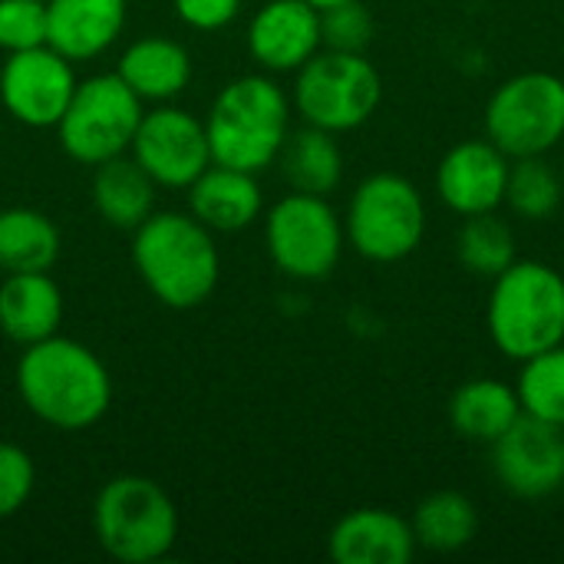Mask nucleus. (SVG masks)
Returning <instances> with one entry per match:
<instances>
[{
	"instance_id": "nucleus-1",
	"label": "nucleus",
	"mask_w": 564,
	"mask_h": 564,
	"mask_svg": "<svg viewBox=\"0 0 564 564\" xmlns=\"http://www.w3.org/2000/svg\"><path fill=\"white\" fill-rule=\"evenodd\" d=\"M17 393L40 423L79 433L109 413L112 380L86 344L53 334L23 347L17 360Z\"/></svg>"
},
{
	"instance_id": "nucleus-2",
	"label": "nucleus",
	"mask_w": 564,
	"mask_h": 564,
	"mask_svg": "<svg viewBox=\"0 0 564 564\" xmlns=\"http://www.w3.org/2000/svg\"><path fill=\"white\" fill-rule=\"evenodd\" d=\"M132 264L152 297L172 311L202 307L221 278L215 231L192 212H152L132 231Z\"/></svg>"
},
{
	"instance_id": "nucleus-3",
	"label": "nucleus",
	"mask_w": 564,
	"mask_h": 564,
	"mask_svg": "<svg viewBox=\"0 0 564 564\" xmlns=\"http://www.w3.org/2000/svg\"><path fill=\"white\" fill-rule=\"evenodd\" d=\"M205 132L212 162L258 175L278 162L291 132V96L268 73L238 76L215 96Z\"/></svg>"
},
{
	"instance_id": "nucleus-4",
	"label": "nucleus",
	"mask_w": 564,
	"mask_h": 564,
	"mask_svg": "<svg viewBox=\"0 0 564 564\" xmlns=\"http://www.w3.org/2000/svg\"><path fill=\"white\" fill-rule=\"evenodd\" d=\"M489 337L509 360H529L564 344V278L542 261H512L492 278Z\"/></svg>"
},
{
	"instance_id": "nucleus-5",
	"label": "nucleus",
	"mask_w": 564,
	"mask_h": 564,
	"mask_svg": "<svg viewBox=\"0 0 564 564\" xmlns=\"http://www.w3.org/2000/svg\"><path fill=\"white\" fill-rule=\"evenodd\" d=\"M93 535L122 564H152L178 542V509L149 476H116L93 502Z\"/></svg>"
},
{
	"instance_id": "nucleus-6",
	"label": "nucleus",
	"mask_w": 564,
	"mask_h": 564,
	"mask_svg": "<svg viewBox=\"0 0 564 564\" xmlns=\"http://www.w3.org/2000/svg\"><path fill=\"white\" fill-rule=\"evenodd\" d=\"M383 99V79L364 53L317 50L294 79L291 106L307 126L327 132L360 129Z\"/></svg>"
},
{
	"instance_id": "nucleus-7",
	"label": "nucleus",
	"mask_w": 564,
	"mask_h": 564,
	"mask_svg": "<svg viewBox=\"0 0 564 564\" xmlns=\"http://www.w3.org/2000/svg\"><path fill=\"white\" fill-rule=\"evenodd\" d=\"M344 231L354 251L367 261L393 264L410 258L426 235V205L420 188L397 172L364 178L347 205Z\"/></svg>"
},
{
	"instance_id": "nucleus-8",
	"label": "nucleus",
	"mask_w": 564,
	"mask_h": 564,
	"mask_svg": "<svg viewBox=\"0 0 564 564\" xmlns=\"http://www.w3.org/2000/svg\"><path fill=\"white\" fill-rule=\"evenodd\" d=\"M145 102L119 79V73H96L76 83V93L56 122L63 152L96 169L106 159L126 155L142 122Z\"/></svg>"
},
{
	"instance_id": "nucleus-9",
	"label": "nucleus",
	"mask_w": 564,
	"mask_h": 564,
	"mask_svg": "<svg viewBox=\"0 0 564 564\" xmlns=\"http://www.w3.org/2000/svg\"><path fill=\"white\" fill-rule=\"evenodd\" d=\"M344 221L324 195L291 192L268 208L264 245L274 268L294 281H324L344 254Z\"/></svg>"
},
{
	"instance_id": "nucleus-10",
	"label": "nucleus",
	"mask_w": 564,
	"mask_h": 564,
	"mask_svg": "<svg viewBox=\"0 0 564 564\" xmlns=\"http://www.w3.org/2000/svg\"><path fill=\"white\" fill-rule=\"evenodd\" d=\"M486 135L509 159L545 155L564 139V79L555 73H519L486 106Z\"/></svg>"
},
{
	"instance_id": "nucleus-11",
	"label": "nucleus",
	"mask_w": 564,
	"mask_h": 564,
	"mask_svg": "<svg viewBox=\"0 0 564 564\" xmlns=\"http://www.w3.org/2000/svg\"><path fill=\"white\" fill-rule=\"evenodd\" d=\"M129 155L152 175L159 188H188L212 165L205 119L172 102H159L155 109L142 112Z\"/></svg>"
},
{
	"instance_id": "nucleus-12",
	"label": "nucleus",
	"mask_w": 564,
	"mask_h": 564,
	"mask_svg": "<svg viewBox=\"0 0 564 564\" xmlns=\"http://www.w3.org/2000/svg\"><path fill=\"white\" fill-rule=\"evenodd\" d=\"M76 83L73 63L43 43L7 53L0 66V102L26 129H56L76 93Z\"/></svg>"
},
{
	"instance_id": "nucleus-13",
	"label": "nucleus",
	"mask_w": 564,
	"mask_h": 564,
	"mask_svg": "<svg viewBox=\"0 0 564 564\" xmlns=\"http://www.w3.org/2000/svg\"><path fill=\"white\" fill-rule=\"evenodd\" d=\"M492 473L516 499H549L564 486V430L522 413L492 443Z\"/></svg>"
},
{
	"instance_id": "nucleus-14",
	"label": "nucleus",
	"mask_w": 564,
	"mask_h": 564,
	"mask_svg": "<svg viewBox=\"0 0 564 564\" xmlns=\"http://www.w3.org/2000/svg\"><path fill=\"white\" fill-rule=\"evenodd\" d=\"M509 155L489 139H469L453 145L436 169V192L456 215H486L506 202Z\"/></svg>"
},
{
	"instance_id": "nucleus-15",
	"label": "nucleus",
	"mask_w": 564,
	"mask_h": 564,
	"mask_svg": "<svg viewBox=\"0 0 564 564\" xmlns=\"http://www.w3.org/2000/svg\"><path fill=\"white\" fill-rule=\"evenodd\" d=\"M321 46V10L307 0H268L248 23V53L264 73H297Z\"/></svg>"
},
{
	"instance_id": "nucleus-16",
	"label": "nucleus",
	"mask_w": 564,
	"mask_h": 564,
	"mask_svg": "<svg viewBox=\"0 0 564 564\" xmlns=\"http://www.w3.org/2000/svg\"><path fill=\"white\" fill-rule=\"evenodd\" d=\"M129 0H46V46L69 63L102 56L122 33Z\"/></svg>"
},
{
	"instance_id": "nucleus-17",
	"label": "nucleus",
	"mask_w": 564,
	"mask_h": 564,
	"mask_svg": "<svg viewBox=\"0 0 564 564\" xmlns=\"http://www.w3.org/2000/svg\"><path fill=\"white\" fill-rule=\"evenodd\" d=\"M327 552L337 564H406L416 555V535L390 509H357L330 529Z\"/></svg>"
},
{
	"instance_id": "nucleus-18",
	"label": "nucleus",
	"mask_w": 564,
	"mask_h": 564,
	"mask_svg": "<svg viewBox=\"0 0 564 564\" xmlns=\"http://www.w3.org/2000/svg\"><path fill=\"white\" fill-rule=\"evenodd\" d=\"M188 212L215 235L245 231L261 218L264 195L258 175L212 162L188 188Z\"/></svg>"
},
{
	"instance_id": "nucleus-19",
	"label": "nucleus",
	"mask_w": 564,
	"mask_h": 564,
	"mask_svg": "<svg viewBox=\"0 0 564 564\" xmlns=\"http://www.w3.org/2000/svg\"><path fill=\"white\" fill-rule=\"evenodd\" d=\"M63 324V291L50 278V271H23L7 274L0 284V330L20 344L30 347L36 340H46L59 334Z\"/></svg>"
},
{
	"instance_id": "nucleus-20",
	"label": "nucleus",
	"mask_w": 564,
	"mask_h": 564,
	"mask_svg": "<svg viewBox=\"0 0 564 564\" xmlns=\"http://www.w3.org/2000/svg\"><path fill=\"white\" fill-rule=\"evenodd\" d=\"M119 79L142 102H172L192 83V56L172 36H139L129 43L116 66Z\"/></svg>"
},
{
	"instance_id": "nucleus-21",
	"label": "nucleus",
	"mask_w": 564,
	"mask_h": 564,
	"mask_svg": "<svg viewBox=\"0 0 564 564\" xmlns=\"http://www.w3.org/2000/svg\"><path fill=\"white\" fill-rule=\"evenodd\" d=\"M155 192L159 185L129 152L99 162L93 172V205L119 231H135L155 212Z\"/></svg>"
},
{
	"instance_id": "nucleus-22",
	"label": "nucleus",
	"mask_w": 564,
	"mask_h": 564,
	"mask_svg": "<svg viewBox=\"0 0 564 564\" xmlns=\"http://www.w3.org/2000/svg\"><path fill=\"white\" fill-rule=\"evenodd\" d=\"M519 416H522V403H519L516 387L492 380V377H476L463 383L449 400L453 430L473 443L492 446Z\"/></svg>"
},
{
	"instance_id": "nucleus-23",
	"label": "nucleus",
	"mask_w": 564,
	"mask_h": 564,
	"mask_svg": "<svg viewBox=\"0 0 564 564\" xmlns=\"http://www.w3.org/2000/svg\"><path fill=\"white\" fill-rule=\"evenodd\" d=\"M281 175L291 185V192H304V195H330L337 192L340 178H344V152L334 139V132L307 126L297 132H288L284 145H281Z\"/></svg>"
},
{
	"instance_id": "nucleus-24",
	"label": "nucleus",
	"mask_w": 564,
	"mask_h": 564,
	"mask_svg": "<svg viewBox=\"0 0 564 564\" xmlns=\"http://www.w3.org/2000/svg\"><path fill=\"white\" fill-rule=\"evenodd\" d=\"M59 228L50 215L36 208H3L0 212V271H50L59 258Z\"/></svg>"
},
{
	"instance_id": "nucleus-25",
	"label": "nucleus",
	"mask_w": 564,
	"mask_h": 564,
	"mask_svg": "<svg viewBox=\"0 0 564 564\" xmlns=\"http://www.w3.org/2000/svg\"><path fill=\"white\" fill-rule=\"evenodd\" d=\"M410 525H413L416 545L449 555V552L466 549L476 539L479 512H476L469 496L453 492V489H440L416 506Z\"/></svg>"
},
{
	"instance_id": "nucleus-26",
	"label": "nucleus",
	"mask_w": 564,
	"mask_h": 564,
	"mask_svg": "<svg viewBox=\"0 0 564 564\" xmlns=\"http://www.w3.org/2000/svg\"><path fill=\"white\" fill-rule=\"evenodd\" d=\"M516 231L499 215H469L456 235V254L466 271L479 278H499L516 261Z\"/></svg>"
},
{
	"instance_id": "nucleus-27",
	"label": "nucleus",
	"mask_w": 564,
	"mask_h": 564,
	"mask_svg": "<svg viewBox=\"0 0 564 564\" xmlns=\"http://www.w3.org/2000/svg\"><path fill=\"white\" fill-rule=\"evenodd\" d=\"M564 178L542 159L525 155L509 165L506 182V205L525 221H545L562 208Z\"/></svg>"
},
{
	"instance_id": "nucleus-28",
	"label": "nucleus",
	"mask_w": 564,
	"mask_h": 564,
	"mask_svg": "<svg viewBox=\"0 0 564 564\" xmlns=\"http://www.w3.org/2000/svg\"><path fill=\"white\" fill-rule=\"evenodd\" d=\"M516 393L522 413L564 430V344L522 360Z\"/></svg>"
},
{
	"instance_id": "nucleus-29",
	"label": "nucleus",
	"mask_w": 564,
	"mask_h": 564,
	"mask_svg": "<svg viewBox=\"0 0 564 564\" xmlns=\"http://www.w3.org/2000/svg\"><path fill=\"white\" fill-rule=\"evenodd\" d=\"M321 40L324 50L340 53H367L373 40V13L364 7V0H344L321 10Z\"/></svg>"
},
{
	"instance_id": "nucleus-30",
	"label": "nucleus",
	"mask_w": 564,
	"mask_h": 564,
	"mask_svg": "<svg viewBox=\"0 0 564 564\" xmlns=\"http://www.w3.org/2000/svg\"><path fill=\"white\" fill-rule=\"evenodd\" d=\"M46 43V0H0V50L20 53Z\"/></svg>"
},
{
	"instance_id": "nucleus-31",
	"label": "nucleus",
	"mask_w": 564,
	"mask_h": 564,
	"mask_svg": "<svg viewBox=\"0 0 564 564\" xmlns=\"http://www.w3.org/2000/svg\"><path fill=\"white\" fill-rule=\"evenodd\" d=\"M36 486V466L17 443H0V519L17 516Z\"/></svg>"
},
{
	"instance_id": "nucleus-32",
	"label": "nucleus",
	"mask_w": 564,
	"mask_h": 564,
	"mask_svg": "<svg viewBox=\"0 0 564 564\" xmlns=\"http://www.w3.org/2000/svg\"><path fill=\"white\" fill-rule=\"evenodd\" d=\"M172 10L185 26L215 33V30H225L228 23H235L241 0H172Z\"/></svg>"
},
{
	"instance_id": "nucleus-33",
	"label": "nucleus",
	"mask_w": 564,
	"mask_h": 564,
	"mask_svg": "<svg viewBox=\"0 0 564 564\" xmlns=\"http://www.w3.org/2000/svg\"><path fill=\"white\" fill-rule=\"evenodd\" d=\"M307 3H314L317 10H324V7H334V3H344V0H307Z\"/></svg>"
}]
</instances>
